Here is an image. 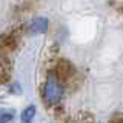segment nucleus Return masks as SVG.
Returning a JSON list of instances; mask_svg holds the SVG:
<instances>
[{"mask_svg": "<svg viewBox=\"0 0 123 123\" xmlns=\"http://www.w3.org/2000/svg\"><path fill=\"white\" fill-rule=\"evenodd\" d=\"M14 91H17V92L22 91V88H20L18 83H12V85H11V92H14Z\"/></svg>", "mask_w": 123, "mask_h": 123, "instance_id": "nucleus-8", "label": "nucleus"}, {"mask_svg": "<svg viewBox=\"0 0 123 123\" xmlns=\"http://www.w3.org/2000/svg\"><path fill=\"white\" fill-rule=\"evenodd\" d=\"M14 118V111L11 109H0V123H9Z\"/></svg>", "mask_w": 123, "mask_h": 123, "instance_id": "nucleus-6", "label": "nucleus"}, {"mask_svg": "<svg viewBox=\"0 0 123 123\" xmlns=\"http://www.w3.org/2000/svg\"><path fill=\"white\" fill-rule=\"evenodd\" d=\"M17 43H18V37L15 32H5L0 36V51H3V52L15 49Z\"/></svg>", "mask_w": 123, "mask_h": 123, "instance_id": "nucleus-3", "label": "nucleus"}, {"mask_svg": "<svg viewBox=\"0 0 123 123\" xmlns=\"http://www.w3.org/2000/svg\"><path fill=\"white\" fill-rule=\"evenodd\" d=\"M65 94V85L63 82L57 77L54 72H49L46 77L43 88H42V95H43V102L49 108H55L62 102Z\"/></svg>", "mask_w": 123, "mask_h": 123, "instance_id": "nucleus-1", "label": "nucleus"}, {"mask_svg": "<svg viewBox=\"0 0 123 123\" xmlns=\"http://www.w3.org/2000/svg\"><path fill=\"white\" fill-rule=\"evenodd\" d=\"M36 106L34 105H29L28 108L22 111V115H20V122L22 123H32L34 117H36Z\"/></svg>", "mask_w": 123, "mask_h": 123, "instance_id": "nucleus-5", "label": "nucleus"}, {"mask_svg": "<svg viewBox=\"0 0 123 123\" xmlns=\"http://www.w3.org/2000/svg\"><path fill=\"white\" fill-rule=\"evenodd\" d=\"M109 123H123V112H117Z\"/></svg>", "mask_w": 123, "mask_h": 123, "instance_id": "nucleus-7", "label": "nucleus"}, {"mask_svg": "<svg viewBox=\"0 0 123 123\" xmlns=\"http://www.w3.org/2000/svg\"><path fill=\"white\" fill-rule=\"evenodd\" d=\"M49 28V22L46 17H36L32 18L28 26V29L31 31L32 34H45Z\"/></svg>", "mask_w": 123, "mask_h": 123, "instance_id": "nucleus-4", "label": "nucleus"}, {"mask_svg": "<svg viewBox=\"0 0 123 123\" xmlns=\"http://www.w3.org/2000/svg\"><path fill=\"white\" fill-rule=\"evenodd\" d=\"M52 72L59 77L62 82H66V80H69L72 75L75 74V68L72 66V63L69 60L62 59V60H59L55 65H54V71Z\"/></svg>", "mask_w": 123, "mask_h": 123, "instance_id": "nucleus-2", "label": "nucleus"}]
</instances>
